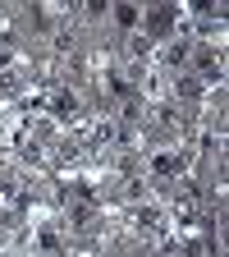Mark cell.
I'll return each mask as SVG.
<instances>
[{
  "instance_id": "6da1fadb",
  "label": "cell",
  "mask_w": 229,
  "mask_h": 257,
  "mask_svg": "<svg viewBox=\"0 0 229 257\" xmlns=\"http://www.w3.org/2000/svg\"><path fill=\"white\" fill-rule=\"evenodd\" d=\"M151 170L156 175H179L183 170V156L179 152H160V156H151Z\"/></svg>"
},
{
  "instance_id": "7a4b0ae2",
  "label": "cell",
  "mask_w": 229,
  "mask_h": 257,
  "mask_svg": "<svg viewBox=\"0 0 229 257\" xmlns=\"http://www.w3.org/2000/svg\"><path fill=\"white\" fill-rule=\"evenodd\" d=\"M78 110H83L78 92H60V96H55V115H60V119H78Z\"/></svg>"
},
{
  "instance_id": "3957f363",
  "label": "cell",
  "mask_w": 229,
  "mask_h": 257,
  "mask_svg": "<svg viewBox=\"0 0 229 257\" xmlns=\"http://www.w3.org/2000/svg\"><path fill=\"white\" fill-rule=\"evenodd\" d=\"M133 220L142 225V230H151V234H156V230H160V207H151V202H147V207H138V211H133Z\"/></svg>"
},
{
  "instance_id": "277c9868",
  "label": "cell",
  "mask_w": 229,
  "mask_h": 257,
  "mask_svg": "<svg viewBox=\"0 0 229 257\" xmlns=\"http://www.w3.org/2000/svg\"><path fill=\"white\" fill-rule=\"evenodd\" d=\"M115 19H119V23H124V28H133V23H138V19H142V14H138V10H133V5H119V10H115Z\"/></svg>"
},
{
  "instance_id": "5b68a950",
  "label": "cell",
  "mask_w": 229,
  "mask_h": 257,
  "mask_svg": "<svg viewBox=\"0 0 229 257\" xmlns=\"http://www.w3.org/2000/svg\"><path fill=\"white\" fill-rule=\"evenodd\" d=\"M0 202H19V193H14L10 179H0Z\"/></svg>"
}]
</instances>
